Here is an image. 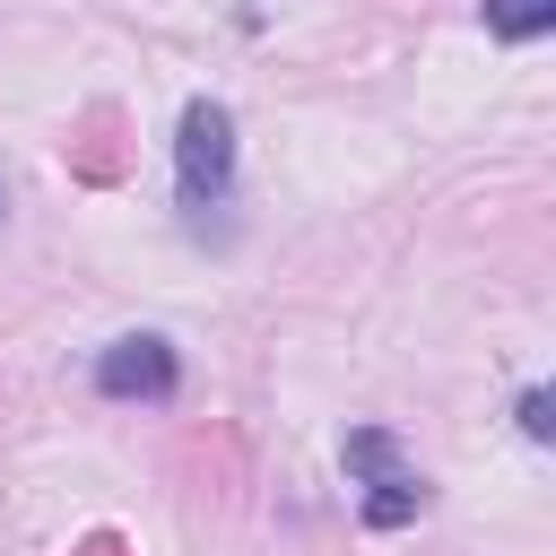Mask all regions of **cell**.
Here are the masks:
<instances>
[{
  "instance_id": "4",
  "label": "cell",
  "mask_w": 556,
  "mask_h": 556,
  "mask_svg": "<svg viewBox=\"0 0 556 556\" xmlns=\"http://www.w3.org/2000/svg\"><path fill=\"white\" fill-rule=\"evenodd\" d=\"M486 26H495L504 43H530V35L556 26V0H486Z\"/></svg>"
},
{
  "instance_id": "5",
  "label": "cell",
  "mask_w": 556,
  "mask_h": 556,
  "mask_svg": "<svg viewBox=\"0 0 556 556\" xmlns=\"http://www.w3.org/2000/svg\"><path fill=\"white\" fill-rule=\"evenodd\" d=\"M521 434H530V443H547V434H556V417H547V391H521Z\"/></svg>"
},
{
  "instance_id": "3",
  "label": "cell",
  "mask_w": 556,
  "mask_h": 556,
  "mask_svg": "<svg viewBox=\"0 0 556 556\" xmlns=\"http://www.w3.org/2000/svg\"><path fill=\"white\" fill-rule=\"evenodd\" d=\"M348 460H356V469H374V486H365V521H408V513H417V495H426V486L391 460V443H382V434H356V443H348Z\"/></svg>"
},
{
  "instance_id": "1",
  "label": "cell",
  "mask_w": 556,
  "mask_h": 556,
  "mask_svg": "<svg viewBox=\"0 0 556 556\" xmlns=\"http://www.w3.org/2000/svg\"><path fill=\"white\" fill-rule=\"evenodd\" d=\"M235 182V122L217 104H191L182 113V200L191 208H217Z\"/></svg>"
},
{
  "instance_id": "2",
  "label": "cell",
  "mask_w": 556,
  "mask_h": 556,
  "mask_svg": "<svg viewBox=\"0 0 556 556\" xmlns=\"http://www.w3.org/2000/svg\"><path fill=\"white\" fill-rule=\"evenodd\" d=\"M96 391H113V400H165L174 391V348L165 339H113L96 356Z\"/></svg>"
}]
</instances>
